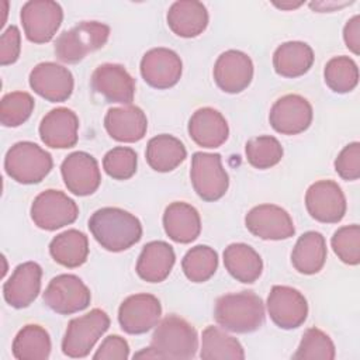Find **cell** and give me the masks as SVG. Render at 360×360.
<instances>
[{"label":"cell","mask_w":360,"mask_h":360,"mask_svg":"<svg viewBox=\"0 0 360 360\" xmlns=\"http://www.w3.org/2000/svg\"><path fill=\"white\" fill-rule=\"evenodd\" d=\"M89 229L94 239L108 252H122L138 243L142 238V225L131 212L104 207L93 212Z\"/></svg>","instance_id":"obj_1"},{"label":"cell","mask_w":360,"mask_h":360,"mask_svg":"<svg viewBox=\"0 0 360 360\" xmlns=\"http://www.w3.org/2000/svg\"><path fill=\"white\" fill-rule=\"evenodd\" d=\"M214 318L225 330L249 333L263 325L264 305L262 298L252 291L231 292L217 300Z\"/></svg>","instance_id":"obj_2"},{"label":"cell","mask_w":360,"mask_h":360,"mask_svg":"<svg viewBox=\"0 0 360 360\" xmlns=\"http://www.w3.org/2000/svg\"><path fill=\"white\" fill-rule=\"evenodd\" d=\"M150 349L156 359H193L198 349L197 330L186 319L167 315L158 323L150 339Z\"/></svg>","instance_id":"obj_3"},{"label":"cell","mask_w":360,"mask_h":360,"mask_svg":"<svg viewBox=\"0 0 360 360\" xmlns=\"http://www.w3.org/2000/svg\"><path fill=\"white\" fill-rule=\"evenodd\" d=\"M52 166V156L30 141L14 143L4 158L6 173L21 184H35L42 181Z\"/></svg>","instance_id":"obj_4"},{"label":"cell","mask_w":360,"mask_h":360,"mask_svg":"<svg viewBox=\"0 0 360 360\" xmlns=\"http://www.w3.org/2000/svg\"><path fill=\"white\" fill-rule=\"evenodd\" d=\"M108 37V25L98 21H82L56 38L55 55L60 62L77 63L87 53L103 48Z\"/></svg>","instance_id":"obj_5"},{"label":"cell","mask_w":360,"mask_h":360,"mask_svg":"<svg viewBox=\"0 0 360 360\" xmlns=\"http://www.w3.org/2000/svg\"><path fill=\"white\" fill-rule=\"evenodd\" d=\"M108 328L110 318L100 308H94L83 316L73 318L62 340L63 354L73 359L86 357Z\"/></svg>","instance_id":"obj_6"},{"label":"cell","mask_w":360,"mask_h":360,"mask_svg":"<svg viewBox=\"0 0 360 360\" xmlns=\"http://www.w3.org/2000/svg\"><path fill=\"white\" fill-rule=\"evenodd\" d=\"M190 179L194 191L204 201L222 198L229 186V177L222 166L219 153L195 152L191 158Z\"/></svg>","instance_id":"obj_7"},{"label":"cell","mask_w":360,"mask_h":360,"mask_svg":"<svg viewBox=\"0 0 360 360\" xmlns=\"http://www.w3.org/2000/svg\"><path fill=\"white\" fill-rule=\"evenodd\" d=\"M79 215L77 204L59 190H45L38 194L31 205L34 224L45 231H56L76 221Z\"/></svg>","instance_id":"obj_8"},{"label":"cell","mask_w":360,"mask_h":360,"mask_svg":"<svg viewBox=\"0 0 360 360\" xmlns=\"http://www.w3.org/2000/svg\"><path fill=\"white\" fill-rule=\"evenodd\" d=\"M21 24L28 41L34 44L49 42L59 30L63 11L52 0H30L21 8Z\"/></svg>","instance_id":"obj_9"},{"label":"cell","mask_w":360,"mask_h":360,"mask_svg":"<svg viewBox=\"0 0 360 360\" xmlns=\"http://www.w3.org/2000/svg\"><path fill=\"white\" fill-rule=\"evenodd\" d=\"M90 300V290L75 274H59L53 277L44 292L46 307L60 315H70L86 309Z\"/></svg>","instance_id":"obj_10"},{"label":"cell","mask_w":360,"mask_h":360,"mask_svg":"<svg viewBox=\"0 0 360 360\" xmlns=\"http://www.w3.org/2000/svg\"><path fill=\"white\" fill-rule=\"evenodd\" d=\"M305 207L314 219L323 224H336L346 214V198L338 183L319 180L308 187Z\"/></svg>","instance_id":"obj_11"},{"label":"cell","mask_w":360,"mask_h":360,"mask_svg":"<svg viewBox=\"0 0 360 360\" xmlns=\"http://www.w3.org/2000/svg\"><path fill=\"white\" fill-rule=\"evenodd\" d=\"M248 231L264 240H281L294 235L295 228L290 214L274 204L253 207L245 217Z\"/></svg>","instance_id":"obj_12"},{"label":"cell","mask_w":360,"mask_h":360,"mask_svg":"<svg viewBox=\"0 0 360 360\" xmlns=\"http://www.w3.org/2000/svg\"><path fill=\"white\" fill-rule=\"evenodd\" d=\"M267 312L278 328L295 329L305 322L308 304L298 290L288 285H273L267 297Z\"/></svg>","instance_id":"obj_13"},{"label":"cell","mask_w":360,"mask_h":360,"mask_svg":"<svg viewBox=\"0 0 360 360\" xmlns=\"http://www.w3.org/2000/svg\"><path fill=\"white\" fill-rule=\"evenodd\" d=\"M162 315L160 301L152 294H135L125 298L118 309V322L124 332L141 335L158 325Z\"/></svg>","instance_id":"obj_14"},{"label":"cell","mask_w":360,"mask_h":360,"mask_svg":"<svg viewBox=\"0 0 360 360\" xmlns=\"http://www.w3.org/2000/svg\"><path fill=\"white\" fill-rule=\"evenodd\" d=\"M312 105L300 94L280 97L269 114L270 125L283 135H297L309 128L312 122Z\"/></svg>","instance_id":"obj_15"},{"label":"cell","mask_w":360,"mask_h":360,"mask_svg":"<svg viewBox=\"0 0 360 360\" xmlns=\"http://www.w3.org/2000/svg\"><path fill=\"white\" fill-rule=\"evenodd\" d=\"M31 89L51 103L66 101L73 91L70 70L55 62L38 63L30 73Z\"/></svg>","instance_id":"obj_16"},{"label":"cell","mask_w":360,"mask_h":360,"mask_svg":"<svg viewBox=\"0 0 360 360\" xmlns=\"http://www.w3.org/2000/svg\"><path fill=\"white\" fill-rule=\"evenodd\" d=\"M60 173L68 190L80 197L93 194L101 183L98 163L86 152L68 155L60 165Z\"/></svg>","instance_id":"obj_17"},{"label":"cell","mask_w":360,"mask_h":360,"mask_svg":"<svg viewBox=\"0 0 360 360\" xmlns=\"http://www.w3.org/2000/svg\"><path fill=\"white\" fill-rule=\"evenodd\" d=\"M183 63L180 56L169 48H153L141 60L143 80L155 89L173 87L181 77Z\"/></svg>","instance_id":"obj_18"},{"label":"cell","mask_w":360,"mask_h":360,"mask_svg":"<svg viewBox=\"0 0 360 360\" xmlns=\"http://www.w3.org/2000/svg\"><path fill=\"white\" fill-rule=\"evenodd\" d=\"M253 79L252 59L242 51L229 49L221 53L214 65L217 86L229 94L243 91Z\"/></svg>","instance_id":"obj_19"},{"label":"cell","mask_w":360,"mask_h":360,"mask_svg":"<svg viewBox=\"0 0 360 360\" xmlns=\"http://www.w3.org/2000/svg\"><path fill=\"white\" fill-rule=\"evenodd\" d=\"M91 87L108 103L128 105L135 96V80L122 65L103 63L91 75Z\"/></svg>","instance_id":"obj_20"},{"label":"cell","mask_w":360,"mask_h":360,"mask_svg":"<svg viewBox=\"0 0 360 360\" xmlns=\"http://www.w3.org/2000/svg\"><path fill=\"white\" fill-rule=\"evenodd\" d=\"M42 269L35 262L18 264L3 285V295L8 305L25 308L34 302L41 290Z\"/></svg>","instance_id":"obj_21"},{"label":"cell","mask_w":360,"mask_h":360,"mask_svg":"<svg viewBox=\"0 0 360 360\" xmlns=\"http://www.w3.org/2000/svg\"><path fill=\"white\" fill-rule=\"evenodd\" d=\"M77 115L66 107H58L42 118L39 138L49 148L68 149L77 143Z\"/></svg>","instance_id":"obj_22"},{"label":"cell","mask_w":360,"mask_h":360,"mask_svg":"<svg viewBox=\"0 0 360 360\" xmlns=\"http://www.w3.org/2000/svg\"><path fill=\"white\" fill-rule=\"evenodd\" d=\"M104 127L112 139L134 143L145 136L148 120L139 107L128 104L110 108L104 117Z\"/></svg>","instance_id":"obj_23"},{"label":"cell","mask_w":360,"mask_h":360,"mask_svg":"<svg viewBox=\"0 0 360 360\" xmlns=\"http://www.w3.org/2000/svg\"><path fill=\"white\" fill-rule=\"evenodd\" d=\"M188 135L198 146L214 149L228 139L229 128L219 111L211 107H202L191 115L188 121Z\"/></svg>","instance_id":"obj_24"},{"label":"cell","mask_w":360,"mask_h":360,"mask_svg":"<svg viewBox=\"0 0 360 360\" xmlns=\"http://www.w3.org/2000/svg\"><path fill=\"white\" fill-rule=\"evenodd\" d=\"M169 28L179 37L194 38L202 34L208 25L205 6L194 0L174 1L166 15Z\"/></svg>","instance_id":"obj_25"},{"label":"cell","mask_w":360,"mask_h":360,"mask_svg":"<svg viewBox=\"0 0 360 360\" xmlns=\"http://www.w3.org/2000/svg\"><path fill=\"white\" fill-rule=\"evenodd\" d=\"M163 228L172 240L177 243H190L195 240L201 232L200 214L187 202H172L165 210Z\"/></svg>","instance_id":"obj_26"},{"label":"cell","mask_w":360,"mask_h":360,"mask_svg":"<svg viewBox=\"0 0 360 360\" xmlns=\"http://www.w3.org/2000/svg\"><path fill=\"white\" fill-rule=\"evenodd\" d=\"M174 260V250L167 242L153 240L143 246L136 262V273L148 283H160L169 277Z\"/></svg>","instance_id":"obj_27"},{"label":"cell","mask_w":360,"mask_h":360,"mask_svg":"<svg viewBox=\"0 0 360 360\" xmlns=\"http://www.w3.org/2000/svg\"><path fill=\"white\" fill-rule=\"evenodd\" d=\"M314 63L312 48L301 41H288L277 46L273 53V66L283 77H298L305 75Z\"/></svg>","instance_id":"obj_28"},{"label":"cell","mask_w":360,"mask_h":360,"mask_svg":"<svg viewBox=\"0 0 360 360\" xmlns=\"http://www.w3.org/2000/svg\"><path fill=\"white\" fill-rule=\"evenodd\" d=\"M326 242L322 233L308 231L302 233L291 253V263L301 274H315L326 262Z\"/></svg>","instance_id":"obj_29"},{"label":"cell","mask_w":360,"mask_h":360,"mask_svg":"<svg viewBox=\"0 0 360 360\" xmlns=\"http://www.w3.org/2000/svg\"><path fill=\"white\" fill-rule=\"evenodd\" d=\"M224 264L235 280L245 284L255 283L263 271L262 257L246 243H231L226 246L224 250Z\"/></svg>","instance_id":"obj_30"},{"label":"cell","mask_w":360,"mask_h":360,"mask_svg":"<svg viewBox=\"0 0 360 360\" xmlns=\"http://www.w3.org/2000/svg\"><path fill=\"white\" fill-rule=\"evenodd\" d=\"M148 165L160 173L174 170L187 156V150L180 139L169 134L153 136L146 146Z\"/></svg>","instance_id":"obj_31"},{"label":"cell","mask_w":360,"mask_h":360,"mask_svg":"<svg viewBox=\"0 0 360 360\" xmlns=\"http://www.w3.org/2000/svg\"><path fill=\"white\" fill-rule=\"evenodd\" d=\"M49 253L60 266L69 269L79 267L89 256L87 236L77 229H68L51 240Z\"/></svg>","instance_id":"obj_32"},{"label":"cell","mask_w":360,"mask_h":360,"mask_svg":"<svg viewBox=\"0 0 360 360\" xmlns=\"http://www.w3.org/2000/svg\"><path fill=\"white\" fill-rule=\"evenodd\" d=\"M49 354L51 338L39 325L22 326L13 340V356L18 360H45Z\"/></svg>","instance_id":"obj_33"},{"label":"cell","mask_w":360,"mask_h":360,"mask_svg":"<svg viewBox=\"0 0 360 360\" xmlns=\"http://www.w3.org/2000/svg\"><path fill=\"white\" fill-rule=\"evenodd\" d=\"M200 357L202 360H242L245 352L236 338L211 325L202 330Z\"/></svg>","instance_id":"obj_34"},{"label":"cell","mask_w":360,"mask_h":360,"mask_svg":"<svg viewBox=\"0 0 360 360\" xmlns=\"http://www.w3.org/2000/svg\"><path fill=\"white\" fill-rule=\"evenodd\" d=\"M218 267V253L205 245L191 248L181 260V269L186 277L193 283L210 280Z\"/></svg>","instance_id":"obj_35"},{"label":"cell","mask_w":360,"mask_h":360,"mask_svg":"<svg viewBox=\"0 0 360 360\" xmlns=\"http://www.w3.org/2000/svg\"><path fill=\"white\" fill-rule=\"evenodd\" d=\"M326 86L335 93H349L359 83V69L349 56L332 58L323 70Z\"/></svg>","instance_id":"obj_36"},{"label":"cell","mask_w":360,"mask_h":360,"mask_svg":"<svg viewBox=\"0 0 360 360\" xmlns=\"http://www.w3.org/2000/svg\"><path fill=\"white\" fill-rule=\"evenodd\" d=\"M245 153L250 166L264 170L276 166L284 152L278 139L270 135H262L246 142Z\"/></svg>","instance_id":"obj_37"},{"label":"cell","mask_w":360,"mask_h":360,"mask_svg":"<svg viewBox=\"0 0 360 360\" xmlns=\"http://www.w3.org/2000/svg\"><path fill=\"white\" fill-rule=\"evenodd\" d=\"M336 356L332 339L318 328H309L302 335L292 359L298 360H333Z\"/></svg>","instance_id":"obj_38"},{"label":"cell","mask_w":360,"mask_h":360,"mask_svg":"<svg viewBox=\"0 0 360 360\" xmlns=\"http://www.w3.org/2000/svg\"><path fill=\"white\" fill-rule=\"evenodd\" d=\"M35 101L25 91L7 93L0 101V121L4 127H20L24 124L32 110Z\"/></svg>","instance_id":"obj_39"},{"label":"cell","mask_w":360,"mask_h":360,"mask_svg":"<svg viewBox=\"0 0 360 360\" xmlns=\"http://www.w3.org/2000/svg\"><path fill=\"white\" fill-rule=\"evenodd\" d=\"M332 249L335 255L349 266H357L360 263V226L346 225L339 228L332 239Z\"/></svg>","instance_id":"obj_40"},{"label":"cell","mask_w":360,"mask_h":360,"mask_svg":"<svg viewBox=\"0 0 360 360\" xmlns=\"http://www.w3.org/2000/svg\"><path fill=\"white\" fill-rule=\"evenodd\" d=\"M136 153L127 146H117L108 150L103 159V169L115 180H127L136 172Z\"/></svg>","instance_id":"obj_41"},{"label":"cell","mask_w":360,"mask_h":360,"mask_svg":"<svg viewBox=\"0 0 360 360\" xmlns=\"http://www.w3.org/2000/svg\"><path fill=\"white\" fill-rule=\"evenodd\" d=\"M335 170L343 180H357L360 177V143L346 145L335 160Z\"/></svg>","instance_id":"obj_42"},{"label":"cell","mask_w":360,"mask_h":360,"mask_svg":"<svg viewBox=\"0 0 360 360\" xmlns=\"http://www.w3.org/2000/svg\"><path fill=\"white\" fill-rule=\"evenodd\" d=\"M128 357H129L128 342L118 335L107 336L93 356L94 360H125Z\"/></svg>","instance_id":"obj_43"},{"label":"cell","mask_w":360,"mask_h":360,"mask_svg":"<svg viewBox=\"0 0 360 360\" xmlns=\"http://www.w3.org/2000/svg\"><path fill=\"white\" fill-rule=\"evenodd\" d=\"M21 51V34L15 25H10L0 38V63L3 66L14 63Z\"/></svg>","instance_id":"obj_44"},{"label":"cell","mask_w":360,"mask_h":360,"mask_svg":"<svg viewBox=\"0 0 360 360\" xmlns=\"http://www.w3.org/2000/svg\"><path fill=\"white\" fill-rule=\"evenodd\" d=\"M343 39L346 46L354 53H360V17H352L343 28Z\"/></svg>","instance_id":"obj_45"},{"label":"cell","mask_w":360,"mask_h":360,"mask_svg":"<svg viewBox=\"0 0 360 360\" xmlns=\"http://www.w3.org/2000/svg\"><path fill=\"white\" fill-rule=\"evenodd\" d=\"M301 4H302V3H297V4H277V3H276V6L280 7V8H295V7L301 6Z\"/></svg>","instance_id":"obj_46"}]
</instances>
